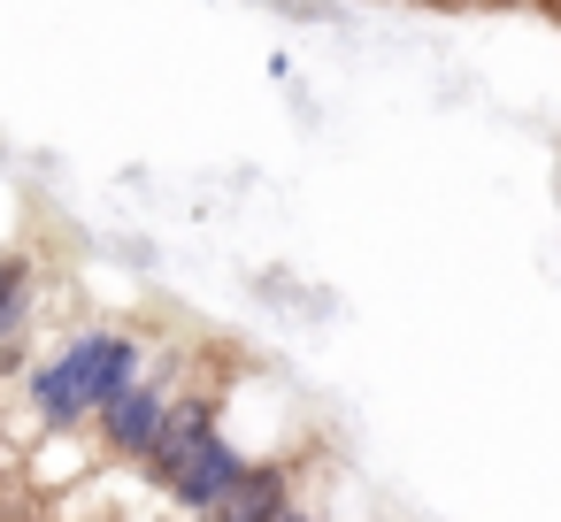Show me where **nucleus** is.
<instances>
[{
    "label": "nucleus",
    "mask_w": 561,
    "mask_h": 522,
    "mask_svg": "<svg viewBox=\"0 0 561 522\" xmlns=\"http://www.w3.org/2000/svg\"><path fill=\"white\" fill-rule=\"evenodd\" d=\"M139 384V346L131 338H116V330H85V338H70L39 376H32V399H39V415L47 422H85V415H101L108 399H124Z\"/></svg>",
    "instance_id": "nucleus-1"
},
{
    "label": "nucleus",
    "mask_w": 561,
    "mask_h": 522,
    "mask_svg": "<svg viewBox=\"0 0 561 522\" xmlns=\"http://www.w3.org/2000/svg\"><path fill=\"white\" fill-rule=\"evenodd\" d=\"M239 468H247V453H239V445H231L224 430H208V438H201V445L185 453V468L170 476V491H178V499H185L193 514H208V507H216V499H224V491L239 484Z\"/></svg>",
    "instance_id": "nucleus-2"
},
{
    "label": "nucleus",
    "mask_w": 561,
    "mask_h": 522,
    "mask_svg": "<svg viewBox=\"0 0 561 522\" xmlns=\"http://www.w3.org/2000/svg\"><path fill=\"white\" fill-rule=\"evenodd\" d=\"M162 415H170L162 384H131L124 399H108V407H101V430H108V445H116V453H139V461H147V445H154Z\"/></svg>",
    "instance_id": "nucleus-3"
},
{
    "label": "nucleus",
    "mask_w": 561,
    "mask_h": 522,
    "mask_svg": "<svg viewBox=\"0 0 561 522\" xmlns=\"http://www.w3.org/2000/svg\"><path fill=\"white\" fill-rule=\"evenodd\" d=\"M208 430H216V407H208V399L170 407V415H162V430H154V445H147V476H154V484H170V476L185 468V453H193Z\"/></svg>",
    "instance_id": "nucleus-4"
},
{
    "label": "nucleus",
    "mask_w": 561,
    "mask_h": 522,
    "mask_svg": "<svg viewBox=\"0 0 561 522\" xmlns=\"http://www.w3.org/2000/svg\"><path fill=\"white\" fill-rule=\"evenodd\" d=\"M277 507H285V468L262 461V468H239V484L208 507V522H270Z\"/></svg>",
    "instance_id": "nucleus-5"
},
{
    "label": "nucleus",
    "mask_w": 561,
    "mask_h": 522,
    "mask_svg": "<svg viewBox=\"0 0 561 522\" xmlns=\"http://www.w3.org/2000/svg\"><path fill=\"white\" fill-rule=\"evenodd\" d=\"M24 308H32V262H0V346L24 330Z\"/></svg>",
    "instance_id": "nucleus-6"
},
{
    "label": "nucleus",
    "mask_w": 561,
    "mask_h": 522,
    "mask_svg": "<svg viewBox=\"0 0 561 522\" xmlns=\"http://www.w3.org/2000/svg\"><path fill=\"white\" fill-rule=\"evenodd\" d=\"M270 522H308V514H300V507H293V499H285V507H277V514H270Z\"/></svg>",
    "instance_id": "nucleus-7"
}]
</instances>
